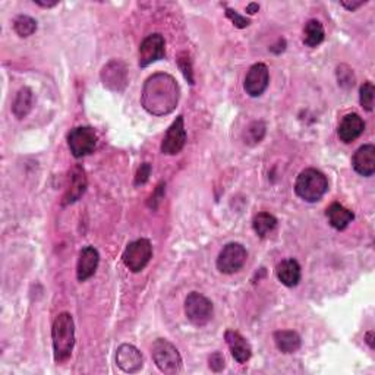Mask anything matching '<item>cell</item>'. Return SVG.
Listing matches in <instances>:
<instances>
[{"label":"cell","instance_id":"6da1fadb","mask_svg":"<svg viewBox=\"0 0 375 375\" xmlns=\"http://www.w3.org/2000/svg\"><path fill=\"white\" fill-rule=\"evenodd\" d=\"M179 84L169 74H154L144 84L141 104L154 116L172 113L179 102Z\"/></svg>","mask_w":375,"mask_h":375},{"label":"cell","instance_id":"7a4b0ae2","mask_svg":"<svg viewBox=\"0 0 375 375\" xmlns=\"http://www.w3.org/2000/svg\"><path fill=\"white\" fill-rule=\"evenodd\" d=\"M53 355L56 362L69 359L75 346V323L69 312H62L55 318L52 327Z\"/></svg>","mask_w":375,"mask_h":375},{"label":"cell","instance_id":"3957f363","mask_svg":"<svg viewBox=\"0 0 375 375\" xmlns=\"http://www.w3.org/2000/svg\"><path fill=\"white\" fill-rule=\"evenodd\" d=\"M329 191V180L317 169H305L296 179L295 192L305 202H318Z\"/></svg>","mask_w":375,"mask_h":375},{"label":"cell","instance_id":"277c9868","mask_svg":"<svg viewBox=\"0 0 375 375\" xmlns=\"http://www.w3.org/2000/svg\"><path fill=\"white\" fill-rule=\"evenodd\" d=\"M154 364L164 374H176L182 369V356L166 338H157L151 346Z\"/></svg>","mask_w":375,"mask_h":375},{"label":"cell","instance_id":"5b68a950","mask_svg":"<svg viewBox=\"0 0 375 375\" xmlns=\"http://www.w3.org/2000/svg\"><path fill=\"white\" fill-rule=\"evenodd\" d=\"M153 257V247L148 239H137L128 244L122 253L125 267L132 273H140L147 267Z\"/></svg>","mask_w":375,"mask_h":375},{"label":"cell","instance_id":"8992f818","mask_svg":"<svg viewBox=\"0 0 375 375\" xmlns=\"http://www.w3.org/2000/svg\"><path fill=\"white\" fill-rule=\"evenodd\" d=\"M185 316L197 327H204L213 318V304L198 292H191L185 299Z\"/></svg>","mask_w":375,"mask_h":375},{"label":"cell","instance_id":"52a82bcc","mask_svg":"<svg viewBox=\"0 0 375 375\" xmlns=\"http://www.w3.org/2000/svg\"><path fill=\"white\" fill-rule=\"evenodd\" d=\"M247 258L248 252L245 247L238 244V242H232V244L223 247L219 257H217V270L222 274H235L244 267Z\"/></svg>","mask_w":375,"mask_h":375},{"label":"cell","instance_id":"ba28073f","mask_svg":"<svg viewBox=\"0 0 375 375\" xmlns=\"http://www.w3.org/2000/svg\"><path fill=\"white\" fill-rule=\"evenodd\" d=\"M68 145L75 159H82L95 150L97 134L91 126H78L68 135Z\"/></svg>","mask_w":375,"mask_h":375},{"label":"cell","instance_id":"9c48e42d","mask_svg":"<svg viewBox=\"0 0 375 375\" xmlns=\"http://www.w3.org/2000/svg\"><path fill=\"white\" fill-rule=\"evenodd\" d=\"M166 41L162 34H150L145 37L140 46L138 53V65L141 68H147L151 64L162 60L166 56Z\"/></svg>","mask_w":375,"mask_h":375},{"label":"cell","instance_id":"30bf717a","mask_svg":"<svg viewBox=\"0 0 375 375\" xmlns=\"http://www.w3.org/2000/svg\"><path fill=\"white\" fill-rule=\"evenodd\" d=\"M186 144V129L184 116H177L175 122L167 129L162 142V153L166 155H176L184 150Z\"/></svg>","mask_w":375,"mask_h":375},{"label":"cell","instance_id":"8fae6325","mask_svg":"<svg viewBox=\"0 0 375 375\" xmlns=\"http://www.w3.org/2000/svg\"><path fill=\"white\" fill-rule=\"evenodd\" d=\"M270 72L267 65L256 64L248 70L244 81V90L249 97H260L269 88Z\"/></svg>","mask_w":375,"mask_h":375},{"label":"cell","instance_id":"7c38bea8","mask_svg":"<svg viewBox=\"0 0 375 375\" xmlns=\"http://www.w3.org/2000/svg\"><path fill=\"white\" fill-rule=\"evenodd\" d=\"M102 81L104 87L113 91H122L128 82L126 65L122 60H112L102 70Z\"/></svg>","mask_w":375,"mask_h":375},{"label":"cell","instance_id":"4fadbf2b","mask_svg":"<svg viewBox=\"0 0 375 375\" xmlns=\"http://www.w3.org/2000/svg\"><path fill=\"white\" fill-rule=\"evenodd\" d=\"M116 364L126 374H135L141 371L144 365V358L140 350L132 345H120L116 350Z\"/></svg>","mask_w":375,"mask_h":375},{"label":"cell","instance_id":"5bb4252c","mask_svg":"<svg viewBox=\"0 0 375 375\" xmlns=\"http://www.w3.org/2000/svg\"><path fill=\"white\" fill-rule=\"evenodd\" d=\"M100 262V253L94 247H86L79 252L77 264V277L79 282H86L95 274Z\"/></svg>","mask_w":375,"mask_h":375},{"label":"cell","instance_id":"9a60e30c","mask_svg":"<svg viewBox=\"0 0 375 375\" xmlns=\"http://www.w3.org/2000/svg\"><path fill=\"white\" fill-rule=\"evenodd\" d=\"M87 189V175L81 166H75L69 173V185L64 195V205L77 202Z\"/></svg>","mask_w":375,"mask_h":375},{"label":"cell","instance_id":"2e32d148","mask_svg":"<svg viewBox=\"0 0 375 375\" xmlns=\"http://www.w3.org/2000/svg\"><path fill=\"white\" fill-rule=\"evenodd\" d=\"M352 166L355 172L364 177H371L375 173V147L372 144L362 145L355 151Z\"/></svg>","mask_w":375,"mask_h":375},{"label":"cell","instance_id":"e0dca14e","mask_svg":"<svg viewBox=\"0 0 375 375\" xmlns=\"http://www.w3.org/2000/svg\"><path fill=\"white\" fill-rule=\"evenodd\" d=\"M364 131H365L364 119H362L358 113H349L342 119L340 126L337 129V135L340 138V141L350 144L364 134Z\"/></svg>","mask_w":375,"mask_h":375},{"label":"cell","instance_id":"ac0fdd59","mask_svg":"<svg viewBox=\"0 0 375 375\" xmlns=\"http://www.w3.org/2000/svg\"><path fill=\"white\" fill-rule=\"evenodd\" d=\"M226 343L238 364H245L252 356V347L247 338L235 330H227L224 334Z\"/></svg>","mask_w":375,"mask_h":375},{"label":"cell","instance_id":"d6986e66","mask_svg":"<svg viewBox=\"0 0 375 375\" xmlns=\"http://www.w3.org/2000/svg\"><path fill=\"white\" fill-rule=\"evenodd\" d=\"M276 274H277V279L282 282V285H285L286 287H295L300 282V276H302L300 265L294 258L283 260L282 262H279V265H277Z\"/></svg>","mask_w":375,"mask_h":375},{"label":"cell","instance_id":"ffe728a7","mask_svg":"<svg viewBox=\"0 0 375 375\" xmlns=\"http://www.w3.org/2000/svg\"><path fill=\"white\" fill-rule=\"evenodd\" d=\"M325 215H327L330 224L336 229V231H345L355 219V214L338 202H333L327 209V211H325Z\"/></svg>","mask_w":375,"mask_h":375},{"label":"cell","instance_id":"44dd1931","mask_svg":"<svg viewBox=\"0 0 375 375\" xmlns=\"http://www.w3.org/2000/svg\"><path fill=\"white\" fill-rule=\"evenodd\" d=\"M273 338H274L276 347L279 349L282 354H295L300 349V345H302L300 336L292 330L276 331Z\"/></svg>","mask_w":375,"mask_h":375},{"label":"cell","instance_id":"7402d4cb","mask_svg":"<svg viewBox=\"0 0 375 375\" xmlns=\"http://www.w3.org/2000/svg\"><path fill=\"white\" fill-rule=\"evenodd\" d=\"M32 104H34V94L31 88L23 87L18 91L14 104H12V112L18 117L23 119L27 117L28 113L32 110Z\"/></svg>","mask_w":375,"mask_h":375},{"label":"cell","instance_id":"603a6c76","mask_svg":"<svg viewBox=\"0 0 375 375\" xmlns=\"http://www.w3.org/2000/svg\"><path fill=\"white\" fill-rule=\"evenodd\" d=\"M325 32L323 23L317 19H309L304 28V44L308 47H317L324 41Z\"/></svg>","mask_w":375,"mask_h":375},{"label":"cell","instance_id":"cb8c5ba5","mask_svg":"<svg viewBox=\"0 0 375 375\" xmlns=\"http://www.w3.org/2000/svg\"><path fill=\"white\" fill-rule=\"evenodd\" d=\"M277 226V219L270 213H258L252 220V229L260 238L269 236Z\"/></svg>","mask_w":375,"mask_h":375},{"label":"cell","instance_id":"d4e9b609","mask_svg":"<svg viewBox=\"0 0 375 375\" xmlns=\"http://www.w3.org/2000/svg\"><path fill=\"white\" fill-rule=\"evenodd\" d=\"M14 30L22 39H27L37 31V21L28 15H19L14 21Z\"/></svg>","mask_w":375,"mask_h":375},{"label":"cell","instance_id":"484cf974","mask_svg":"<svg viewBox=\"0 0 375 375\" xmlns=\"http://www.w3.org/2000/svg\"><path fill=\"white\" fill-rule=\"evenodd\" d=\"M374 94H375V88L372 86V82L367 81L362 84V87L359 90V103L367 112H372V108H374Z\"/></svg>","mask_w":375,"mask_h":375},{"label":"cell","instance_id":"4316f807","mask_svg":"<svg viewBox=\"0 0 375 375\" xmlns=\"http://www.w3.org/2000/svg\"><path fill=\"white\" fill-rule=\"evenodd\" d=\"M337 81L338 86L343 88H352L355 86V75L354 70L347 65H340L337 68Z\"/></svg>","mask_w":375,"mask_h":375},{"label":"cell","instance_id":"83f0119b","mask_svg":"<svg viewBox=\"0 0 375 375\" xmlns=\"http://www.w3.org/2000/svg\"><path fill=\"white\" fill-rule=\"evenodd\" d=\"M265 135V125L264 122H252L247 129V142L248 144H258Z\"/></svg>","mask_w":375,"mask_h":375},{"label":"cell","instance_id":"f1b7e54d","mask_svg":"<svg viewBox=\"0 0 375 375\" xmlns=\"http://www.w3.org/2000/svg\"><path fill=\"white\" fill-rule=\"evenodd\" d=\"M177 65H179V69L182 70L184 77L188 79V82L191 84V86H193V75H192V62H191V57L188 53H180L177 56Z\"/></svg>","mask_w":375,"mask_h":375},{"label":"cell","instance_id":"f546056e","mask_svg":"<svg viewBox=\"0 0 375 375\" xmlns=\"http://www.w3.org/2000/svg\"><path fill=\"white\" fill-rule=\"evenodd\" d=\"M226 17L232 21V23L236 28H240V30L249 27V23H251V21L247 17L239 15L236 10H233L231 8H226Z\"/></svg>","mask_w":375,"mask_h":375},{"label":"cell","instance_id":"4dcf8cb0","mask_svg":"<svg viewBox=\"0 0 375 375\" xmlns=\"http://www.w3.org/2000/svg\"><path fill=\"white\" fill-rule=\"evenodd\" d=\"M151 175V164L150 163H142L138 169L137 176H135V186H141L144 184H147V180L150 179Z\"/></svg>","mask_w":375,"mask_h":375},{"label":"cell","instance_id":"1f68e13d","mask_svg":"<svg viewBox=\"0 0 375 375\" xmlns=\"http://www.w3.org/2000/svg\"><path fill=\"white\" fill-rule=\"evenodd\" d=\"M209 364H210V368L214 372H220L226 367V360H224V356L220 352H214L209 359Z\"/></svg>","mask_w":375,"mask_h":375},{"label":"cell","instance_id":"d6a6232c","mask_svg":"<svg viewBox=\"0 0 375 375\" xmlns=\"http://www.w3.org/2000/svg\"><path fill=\"white\" fill-rule=\"evenodd\" d=\"M342 3V6L343 8H346L347 10H356L358 8H360L362 5H365L367 2H365V0H359V2H346V0H343V2H340Z\"/></svg>","mask_w":375,"mask_h":375},{"label":"cell","instance_id":"836d02e7","mask_svg":"<svg viewBox=\"0 0 375 375\" xmlns=\"http://www.w3.org/2000/svg\"><path fill=\"white\" fill-rule=\"evenodd\" d=\"M258 10H260V5H258V3H249V5L247 6V14H249V15L257 14Z\"/></svg>","mask_w":375,"mask_h":375},{"label":"cell","instance_id":"e575fe53","mask_svg":"<svg viewBox=\"0 0 375 375\" xmlns=\"http://www.w3.org/2000/svg\"><path fill=\"white\" fill-rule=\"evenodd\" d=\"M34 3L41 8H53L57 5V2H41V0H34Z\"/></svg>","mask_w":375,"mask_h":375},{"label":"cell","instance_id":"d590c367","mask_svg":"<svg viewBox=\"0 0 375 375\" xmlns=\"http://www.w3.org/2000/svg\"><path fill=\"white\" fill-rule=\"evenodd\" d=\"M365 340H367V343L369 345V347H371V349H374V331H372V330L367 333V336H365Z\"/></svg>","mask_w":375,"mask_h":375}]
</instances>
